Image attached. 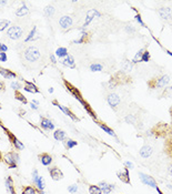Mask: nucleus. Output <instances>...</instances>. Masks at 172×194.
Listing matches in <instances>:
<instances>
[{
  "instance_id": "obj_38",
  "label": "nucleus",
  "mask_w": 172,
  "mask_h": 194,
  "mask_svg": "<svg viewBox=\"0 0 172 194\" xmlns=\"http://www.w3.org/2000/svg\"><path fill=\"white\" fill-rule=\"evenodd\" d=\"M150 61V52L149 50H144V52L142 53V57H141V62H149Z\"/></svg>"
},
{
  "instance_id": "obj_53",
  "label": "nucleus",
  "mask_w": 172,
  "mask_h": 194,
  "mask_svg": "<svg viewBox=\"0 0 172 194\" xmlns=\"http://www.w3.org/2000/svg\"><path fill=\"white\" fill-rule=\"evenodd\" d=\"M155 190H157V191H158V193H159V194H163V192H162L161 190H160V187H155Z\"/></svg>"
},
{
  "instance_id": "obj_26",
  "label": "nucleus",
  "mask_w": 172,
  "mask_h": 194,
  "mask_svg": "<svg viewBox=\"0 0 172 194\" xmlns=\"http://www.w3.org/2000/svg\"><path fill=\"white\" fill-rule=\"evenodd\" d=\"M53 138L56 139L57 141H63V140L67 138V134L63 130H60V129H59V130H56V131L53 132Z\"/></svg>"
},
{
  "instance_id": "obj_5",
  "label": "nucleus",
  "mask_w": 172,
  "mask_h": 194,
  "mask_svg": "<svg viewBox=\"0 0 172 194\" xmlns=\"http://www.w3.org/2000/svg\"><path fill=\"white\" fill-rule=\"evenodd\" d=\"M63 83H64V87H66V89L67 90L70 92L72 96L74 97V98L77 99V100L80 102L82 106H84V103H86V101H84V99L82 98V96H81V93H80V91L78 90V88H76L74 86H72L70 82H68L67 80H63Z\"/></svg>"
},
{
  "instance_id": "obj_22",
  "label": "nucleus",
  "mask_w": 172,
  "mask_h": 194,
  "mask_svg": "<svg viewBox=\"0 0 172 194\" xmlns=\"http://www.w3.org/2000/svg\"><path fill=\"white\" fill-rule=\"evenodd\" d=\"M40 125L43 130H53L55 129V124L51 122V120H49L47 118H42V116H41Z\"/></svg>"
},
{
  "instance_id": "obj_31",
  "label": "nucleus",
  "mask_w": 172,
  "mask_h": 194,
  "mask_svg": "<svg viewBox=\"0 0 172 194\" xmlns=\"http://www.w3.org/2000/svg\"><path fill=\"white\" fill-rule=\"evenodd\" d=\"M15 98H16V100L20 101L22 104H27V103H28V100H27V98H26V97L23 96L21 92H19V91H15Z\"/></svg>"
},
{
  "instance_id": "obj_18",
  "label": "nucleus",
  "mask_w": 172,
  "mask_h": 194,
  "mask_svg": "<svg viewBox=\"0 0 172 194\" xmlns=\"http://www.w3.org/2000/svg\"><path fill=\"white\" fill-rule=\"evenodd\" d=\"M38 159H39V161H40V163L42 164V165H45V166H48V165H50L51 164V162H52V156L50 155L49 153H40L38 155Z\"/></svg>"
},
{
  "instance_id": "obj_49",
  "label": "nucleus",
  "mask_w": 172,
  "mask_h": 194,
  "mask_svg": "<svg viewBox=\"0 0 172 194\" xmlns=\"http://www.w3.org/2000/svg\"><path fill=\"white\" fill-rule=\"evenodd\" d=\"M50 60H51V62H52V63H57V61H56V57H55V55H53V54H51V55H50Z\"/></svg>"
},
{
  "instance_id": "obj_35",
  "label": "nucleus",
  "mask_w": 172,
  "mask_h": 194,
  "mask_svg": "<svg viewBox=\"0 0 172 194\" xmlns=\"http://www.w3.org/2000/svg\"><path fill=\"white\" fill-rule=\"evenodd\" d=\"M144 50H146V48H142V49H140L139 51L137 52V54L134 55V58H133V60H132V63H138V62H141V57H142V53L144 52Z\"/></svg>"
},
{
  "instance_id": "obj_43",
  "label": "nucleus",
  "mask_w": 172,
  "mask_h": 194,
  "mask_svg": "<svg viewBox=\"0 0 172 194\" xmlns=\"http://www.w3.org/2000/svg\"><path fill=\"white\" fill-rule=\"evenodd\" d=\"M134 19L138 21V23H140V26H142V27H146V23L142 21V18H141V15H140V13H137V15H136V17H134Z\"/></svg>"
},
{
  "instance_id": "obj_28",
  "label": "nucleus",
  "mask_w": 172,
  "mask_h": 194,
  "mask_svg": "<svg viewBox=\"0 0 172 194\" xmlns=\"http://www.w3.org/2000/svg\"><path fill=\"white\" fill-rule=\"evenodd\" d=\"M28 12H29L28 7L23 3V5L21 6V7L19 8L17 11H16V16H17V17H25L26 15H28Z\"/></svg>"
},
{
  "instance_id": "obj_32",
  "label": "nucleus",
  "mask_w": 172,
  "mask_h": 194,
  "mask_svg": "<svg viewBox=\"0 0 172 194\" xmlns=\"http://www.w3.org/2000/svg\"><path fill=\"white\" fill-rule=\"evenodd\" d=\"M88 37H89V33L87 32V31H84L80 38L77 39V40H74V43H87L88 42Z\"/></svg>"
},
{
  "instance_id": "obj_1",
  "label": "nucleus",
  "mask_w": 172,
  "mask_h": 194,
  "mask_svg": "<svg viewBox=\"0 0 172 194\" xmlns=\"http://www.w3.org/2000/svg\"><path fill=\"white\" fill-rule=\"evenodd\" d=\"M40 57H41V53L39 51V49L37 47H33V45L27 47L22 52L23 61H26L27 63L37 62L40 59Z\"/></svg>"
},
{
  "instance_id": "obj_10",
  "label": "nucleus",
  "mask_w": 172,
  "mask_h": 194,
  "mask_svg": "<svg viewBox=\"0 0 172 194\" xmlns=\"http://www.w3.org/2000/svg\"><path fill=\"white\" fill-rule=\"evenodd\" d=\"M139 177H140V180H141L142 183L146 184V185H148V187H153V189H155V187H158L155 180L153 179L152 177H150V175H148V174L142 173L141 172V173H139Z\"/></svg>"
},
{
  "instance_id": "obj_54",
  "label": "nucleus",
  "mask_w": 172,
  "mask_h": 194,
  "mask_svg": "<svg viewBox=\"0 0 172 194\" xmlns=\"http://www.w3.org/2000/svg\"><path fill=\"white\" fill-rule=\"evenodd\" d=\"M31 103L36 104V106H39V101H37V100H32V102H31Z\"/></svg>"
},
{
  "instance_id": "obj_12",
  "label": "nucleus",
  "mask_w": 172,
  "mask_h": 194,
  "mask_svg": "<svg viewBox=\"0 0 172 194\" xmlns=\"http://www.w3.org/2000/svg\"><path fill=\"white\" fill-rule=\"evenodd\" d=\"M52 104H53V106H58V108L60 109L61 111H62L63 113L66 114V116H70V118L72 119L74 121H78V120H79V119H78V116H74V112H72V111L70 110V109H69V108H66V106H62L60 103H59L58 101H57V100H53V101H52Z\"/></svg>"
},
{
  "instance_id": "obj_29",
  "label": "nucleus",
  "mask_w": 172,
  "mask_h": 194,
  "mask_svg": "<svg viewBox=\"0 0 172 194\" xmlns=\"http://www.w3.org/2000/svg\"><path fill=\"white\" fill-rule=\"evenodd\" d=\"M56 55L58 57V58L60 59H64L66 57H68V50H67V48H63V47H60V48H58L56 50Z\"/></svg>"
},
{
  "instance_id": "obj_27",
  "label": "nucleus",
  "mask_w": 172,
  "mask_h": 194,
  "mask_svg": "<svg viewBox=\"0 0 172 194\" xmlns=\"http://www.w3.org/2000/svg\"><path fill=\"white\" fill-rule=\"evenodd\" d=\"M98 125H99V128L102 129V130H103L107 134H109V135L114 136V138H116V133H114V131L112 130L111 128H109V126L107 125V124L102 123V122H98Z\"/></svg>"
},
{
  "instance_id": "obj_52",
  "label": "nucleus",
  "mask_w": 172,
  "mask_h": 194,
  "mask_svg": "<svg viewBox=\"0 0 172 194\" xmlns=\"http://www.w3.org/2000/svg\"><path fill=\"white\" fill-rule=\"evenodd\" d=\"M168 172H169V174H171V175H172V164L169 166V169H168Z\"/></svg>"
},
{
  "instance_id": "obj_7",
  "label": "nucleus",
  "mask_w": 172,
  "mask_h": 194,
  "mask_svg": "<svg viewBox=\"0 0 172 194\" xmlns=\"http://www.w3.org/2000/svg\"><path fill=\"white\" fill-rule=\"evenodd\" d=\"M107 102L110 106V108H112L113 110H117V108L121 103V99H120V97L117 93L111 92V93H109L107 96Z\"/></svg>"
},
{
  "instance_id": "obj_8",
  "label": "nucleus",
  "mask_w": 172,
  "mask_h": 194,
  "mask_svg": "<svg viewBox=\"0 0 172 194\" xmlns=\"http://www.w3.org/2000/svg\"><path fill=\"white\" fill-rule=\"evenodd\" d=\"M1 128H2L3 130H5L6 134H7V135H8V138H9L10 142H11V143H12V145L15 146V149H16V150H19V151H20V150H23V149H25V145H23L22 142L19 141V140H18V139L16 138V136L13 135V134L11 133L10 131H9V130H7V129H6L5 126H2V125H1Z\"/></svg>"
},
{
  "instance_id": "obj_24",
  "label": "nucleus",
  "mask_w": 172,
  "mask_h": 194,
  "mask_svg": "<svg viewBox=\"0 0 172 194\" xmlns=\"http://www.w3.org/2000/svg\"><path fill=\"white\" fill-rule=\"evenodd\" d=\"M6 189L10 194H16L15 191V185H13V180L11 177H7L6 179Z\"/></svg>"
},
{
  "instance_id": "obj_34",
  "label": "nucleus",
  "mask_w": 172,
  "mask_h": 194,
  "mask_svg": "<svg viewBox=\"0 0 172 194\" xmlns=\"http://www.w3.org/2000/svg\"><path fill=\"white\" fill-rule=\"evenodd\" d=\"M36 35H37V27H33L32 29H31V31L29 32V35H28V37L25 39V42H29V41H31V40H33V39L36 38Z\"/></svg>"
},
{
  "instance_id": "obj_47",
  "label": "nucleus",
  "mask_w": 172,
  "mask_h": 194,
  "mask_svg": "<svg viewBox=\"0 0 172 194\" xmlns=\"http://www.w3.org/2000/svg\"><path fill=\"white\" fill-rule=\"evenodd\" d=\"M124 165L127 166V169H133L134 168V165H133V163L132 162H130V161H127V162H124Z\"/></svg>"
},
{
  "instance_id": "obj_4",
  "label": "nucleus",
  "mask_w": 172,
  "mask_h": 194,
  "mask_svg": "<svg viewBox=\"0 0 172 194\" xmlns=\"http://www.w3.org/2000/svg\"><path fill=\"white\" fill-rule=\"evenodd\" d=\"M23 35V28H21L20 26H11L9 27V29L7 30V37L11 40H18L20 39Z\"/></svg>"
},
{
  "instance_id": "obj_44",
  "label": "nucleus",
  "mask_w": 172,
  "mask_h": 194,
  "mask_svg": "<svg viewBox=\"0 0 172 194\" xmlns=\"http://www.w3.org/2000/svg\"><path fill=\"white\" fill-rule=\"evenodd\" d=\"M8 57L6 52H0V62H7Z\"/></svg>"
},
{
  "instance_id": "obj_3",
  "label": "nucleus",
  "mask_w": 172,
  "mask_h": 194,
  "mask_svg": "<svg viewBox=\"0 0 172 194\" xmlns=\"http://www.w3.org/2000/svg\"><path fill=\"white\" fill-rule=\"evenodd\" d=\"M2 161L9 166V169H16L17 168L18 161H19V155L16 151H10L2 155Z\"/></svg>"
},
{
  "instance_id": "obj_41",
  "label": "nucleus",
  "mask_w": 172,
  "mask_h": 194,
  "mask_svg": "<svg viewBox=\"0 0 172 194\" xmlns=\"http://www.w3.org/2000/svg\"><path fill=\"white\" fill-rule=\"evenodd\" d=\"M10 87H11V89H12V90H15V91H18L19 89H22L21 84L18 82V81H13V82H11Z\"/></svg>"
},
{
  "instance_id": "obj_21",
  "label": "nucleus",
  "mask_w": 172,
  "mask_h": 194,
  "mask_svg": "<svg viewBox=\"0 0 172 194\" xmlns=\"http://www.w3.org/2000/svg\"><path fill=\"white\" fill-rule=\"evenodd\" d=\"M0 74H1V76H2L5 79H13V78H17V73L12 72V71L9 70V69L2 68V67H0Z\"/></svg>"
},
{
  "instance_id": "obj_17",
  "label": "nucleus",
  "mask_w": 172,
  "mask_h": 194,
  "mask_svg": "<svg viewBox=\"0 0 172 194\" xmlns=\"http://www.w3.org/2000/svg\"><path fill=\"white\" fill-rule=\"evenodd\" d=\"M98 187L101 189L102 194H110L114 189H116V187H114L113 184H109V183H107V182H104V181L100 182V183L98 184Z\"/></svg>"
},
{
  "instance_id": "obj_25",
  "label": "nucleus",
  "mask_w": 172,
  "mask_h": 194,
  "mask_svg": "<svg viewBox=\"0 0 172 194\" xmlns=\"http://www.w3.org/2000/svg\"><path fill=\"white\" fill-rule=\"evenodd\" d=\"M121 68L123 71L130 72V71H132V69H133V63H132V61L128 60V59H123L121 62Z\"/></svg>"
},
{
  "instance_id": "obj_51",
  "label": "nucleus",
  "mask_w": 172,
  "mask_h": 194,
  "mask_svg": "<svg viewBox=\"0 0 172 194\" xmlns=\"http://www.w3.org/2000/svg\"><path fill=\"white\" fill-rule=\"evenodd\" d=\"M31 109H33V110H38V108L39 106H36V104H33V103H31Z\"/></svg>"
},
{
  "instance_id": "obj_13",
  "label": "nucleus",
  "mask_w": 172,
  "mask_h": 194,
  "mask_svg": "<svg viewBox=\"0 0 172 194\" xmlns=\"http://www.w3.org/2000/svg\"><path fill=\"white\" fill-rule=\"evenodd\" d=\"M117 177L122 183L126 184H131V180H130V174H129V169H124L123 171H118L117 172Z\"/></svg>"
},
{
  "instance_id": "obj_48",
  "label": "nucleus",
  "mask_w": 172,
  "mask_h": 194,
  "mask_svg": "<svg viewBox=\"0 0 172 194\" xmlns=\"http://www.w3.org/2000/svg\"><path fill=\"white\" fill-rule=\"evenodd\" d=\"M5 88H6V84L3 81H0V91H5Z\"/></svg>"
},
{
  "instance_id": "obj_42",
  "label": "nucleus",
  "mask_w": 172,
  "mask_h": 194,
  "mask_svg": "<svg viewBox=\"0 0 172 194\" xmlns=\"http://www.w3.org/2000/svg\"><path fill=\"white\" fill-rule=\"evenodd\" d=\"M126 31L129 33V35H133V33L136 32V28L132 25H128V26H126Z\"/></svg>"
},
{
  "instance_id": "obj_11",
  "label": "nucleus",
  "mask_w": 172,
  "mask_h": 194,
  "mask_svg": "<svg viewBox=\"0 0 172 194\" xmlns=\"http://www.w3.org/2000/svg\"><path fill=\"white\" fill-rule=\"evenodd\" d=\"M72 25H74V20H72V18L70 16H62L60 18V20H59V26L63 30L70 29L72 27Z\"/></svg>"
},
{
  "instance_id": "obj_55",
  "label": "nucleus",
  "mask_w": 172,
  "mask_h": 194,
  "mask_svg": "<svg viewBox=\"0 0 172 194\" xmlns=\"http://www.w3.org/2000/svg\"><path fill=\"white\" fill-rule=\"evenodd\" d=\"M165 52H167V53H168V54H169V55H170V57H172V52H171V51L167 50V51H165Z\"/></svg>"
},
{
  "instance_id": "obj_57",
  "label": "nucleus",
  "mask_w": 172,
  "mask_h": 194,
  "mask_svg": "<svg viewBox=\"0 0 172 194\" xmlns=\"http://www.w3.org/2000/svg\"><path fill=\"white\" fill-rule=\"evenodd\" d=\"M168 187H170V189L172 190V185H168Z\"/></svg>"
},
{
  "instance_id": "obj_23",
  "label": "nucleus",
  "mask_w": 172,
  "mask_h": 194,
  "mask_svg": "<svg viewBox=\"0 0 172 194\" xmlns=\"http://www.w3.org/2000/svg\"><path fill=\"white\" fill-rule=\"evenodd\" d=\"M21 194H43V192H40L39 190H37L36 187H30V185H28V187H22Z\"/></svg>"
},
{
  "instance_id": "obj_19",
  "label": "nucleus",
  "mask_w": 172,
  "mask_h": 194,
  "mask_svg": "<svg viewBox=\"0 0 172 194\" xmlns=\"http://www.w3.org/2000/svg\"><path fill=\"white\" fill-rule=\"evenodd\" d=\"M22 89H25V91L29 92V93H39L40 90L38 89V87L36 86L33 82H29V81L25 80V87Z\"/></svg>"
},
{
  "instance_id": "obj_45",
  "label": "nucleus",
  "mask_w": 172,
  "mask_h": 194,
  "mask_svg": "<svg viewBox=\"0 0 172 194\" xmlns=\"http://www.w3.org/2000/svg\"><path fill=\"white\" fill-rule=\"evenodd\" d=\"M68 191L70 192V193H76V192H78V187H77L76 184L70 185V187H68Z\"/></svg>"
},
{
  "instance_id": "obj_39",
  "label": "nucleus",
  "mask_w": 172,
  "mask_h": 194,
  "mask_svg": "<svg viewBox=\"0 0 172 194\" xmlns=\"http://www.w3.org/2000/svg\"><path fill=\"white\" fill-rule=\"evenodd\" d=\"M53 12H55V8H53L52 6H48V7L45 8V15L48 18H50L51 16L53 15Z\"/></svg>"
},
{
  "instance_id": "obj_36",
  "label": "nucleus",
  "mask_w": 172,
  "mask_h": 194,
  "mask_svg": "<svg viewBox=\"0 0 172 194\" xmlns=\"http://www.w3.org/2000/svg\"><path fill=\"white\" fill-rule=\"evenodd\" d=\"M89 193L90 194H102V191L98 185H90V187H89Z\"/></svg>"
},
{
  "instance_id": "obj_20",
  "label": "nucleus",
  "mask_w": 172,
  "mask_h": 194,
  "mask_svg": "<svg viewBox=\"0 0 172 194\" xmlns=\"http://www.w3.org/2000/svg\"><path fill=\"white\" fill-rule=\"evenodd\" d=\"M60 63L62 66L68 67V68H71V69L76 68V63H74V59L72 55H68V57H66L64 59H61Z\"/></svg>"
},
{
  "instance_id": "obj_56",
  "label": "nucleus",
  "mask_w": 172,
  "mask_h": 194,
  "mask_svg": "<svg viewBox=\"0 0 172 194\" xmlns=\"http://www.w3.org/2000/svg\"><path fill=\"white\" fill-rule=\"evenodd\" d=\"M49 92H50V93H52V92H53V88H49Z\"/></svg>"
},
{
  "instance_id": "obj_9",
  "label": "nucleus",
  "mask_w": 172,
  "mask_h": 194,
  "mask_svg": "<svg viewBox=\"0 0 172 194\" xmlns=\"http://www.w3.org/2000/svg\"><path fill=\"white\" fill-rule=\"evenodd\" d=\"M94 17H97V18L101 17V13L99 12V11L94 10V9H91V10H89L88 12H87V17H86V20H84V26L80 28V30L82 31V32H84V29L89 26V23L91 22Z\"/></svg>"
},
{
  "instance_id": "obj_50",
  "label": "nucleus",
  "mask_w": 172,
  "mask_h": 194,
  "mask_svg": "<svg viewBox=\"0 0 172 194\" xmlns=\"http://www.w3.org/2000/svg\"><path fill=\"white\" fill-rule=\"evenodd\" d=\"M8 2L7 1H0V7H5V6H7Z\"/></svg>"
},
{
  "instance_id": "obj_16",
  "label": "nucleus",
  "mask_w": 172,
  "mask_h": 194,
  "mask_svg": "<svg viewBox=\"0 0 172 194\" xmlns=\"http://www.w3.org/2000/svg\"><path fill=\"white\" fill-rule=\"evenodd\" d=\"M158 13H159L160 17H161L163 20H171L172 19L171 9L168 7H162V8H160V9H158Z\"/></svg>"
},
{
  "instance_id": "obj_33",
  "label": "nucleus",
  "mask_w": 172,
  "mask_h": 194,
  "mask_svg": "<svg viewBox=\"0 0 172 194\" xmlns=\"http://www.w3.org/2000/svg\"><path fill=\"white\" fill-rule=\"evenodd\" d=\"M102 70H103V66L101 63H92L90 66V71L91 72H100Z\"/></svg>"
},
{
  "instance_id": "obj_30",
  "label": "nucleus",
  "mask_w": 172,
  "mask_h": 194,
  "mask_svg": "<svg viewBox=\"0 0 172 194\" xmlns=\"http://www.w3.org/2000/svg\"><path fill=\"white\" fill-rule=\"evenodd\" d=\"M137 116H134V114H127L126 118H124V121L127 122L128 124H133V125H136V123H137Z\"/></svg>"
},
{
  "instance_id": "obj_46",
  "label": "nucleus",
  "mask_w": 172,
  "mask_h": 194,
  "mask_svg": "<svg viewBox=\"0 0 172 194\" xmlns=\"http://www.w3.org/2000/svg\"><path fill=\"white\" fill-rule=\"evenodd\" d=\"M8 51V47L5 43H0V52H6Z\"/></svg>"
},
{
  "instance_id": "obj_14",
  "label": "nucleus",
  "mask_w": 172,
  "mask_h": 194,
  "mask_svg": "<svg viewBox=\"0 0 172 194\" xmlns=\"http://www.w3.org/2000/svg\"><path fill=\"white\" fill-rule=\"evenodd\" d=\"M49 173H50V177L53 181H59L63 177V173L59 168L57 166H53V168H50L49 169Z\"/></svg>"
},
{
  "instance_id": "obj_2",
  "label": "nucleus",
  "mask_w": 172,
  "mask_h": 194,
  "mask_svg": "<svg viewBox=\"0 0 172 194\" xmlns=\"http://www.w3.org/2000/svg\"><path fill=\"white\" fill-rule=\"evenodd\" d=\"M170 82V77L168 74L159 77V78H152L148 81V87L150 89H165Z\"/></svg>"
},
{
  "instance_id": "obj_15",
  "label": "nucleus",
  "mask_w": 172,
  "mask_h": 194,
  "mask_svg": "<svg viewBox=\"0 0 172 194\" xmlns=\"http://www.w3.org/2000/svg\"><path fill=\"white\" fill-rule=\"evenodd\" d=\"M152 153H153V149H152V146L149 145V144H144L139 151L140 156L143 158V159H148V158H150Z\"/></svg>"
},
{
  "instance_id": "obj_37",
  "label": "nucleus",
  "mask_w": 172,
  "mask_h": 194,
  "mask_svg": "<svg viewBox=\"0 0 172 194\" xmlns=\"http://www.w3.org/2000/svg\"><path fill=\"white\" fill-rule=\"evenodd\" d=\"M77 145H78V142L72 140V139H68V140L66 141V146L68 150L72 149V148H74V146H77Z\"/></svg>"
},
{
  "instance_id": "obj_40",
  "label": "nucleus",
  "mask_w": 172,
  "mask_h": 194,
  "mask_svg": "<svg viewBox=\"0 0 172 194\" xmlns=\"http://www.w3.org/2000/svg\"><path fill=\"white\" fill-rule=\"evenodd\" d=\"M10 21L9 20H0V31H3L5 29H7V27H9Z\"/></svg>"
},
{
  "instance_id": "obj_6",
  "label": "nucleus",
  "mask_w": 172,
  "mask_h": 194,
  "mask_svg": "<svg viewBox=\"0 0 172 194\" xmlns=\"http://www.w3.org/2000/svg\"><path fill=\"white\" fill-rule=\"evenodd\" d=\"M32 181H33V183H35L37 190H39L40 192H43V190L46 187V182H45L43 177H40L38 174V171H37V170H33V172H32Z\"/></svg>"
}]
</instances>
